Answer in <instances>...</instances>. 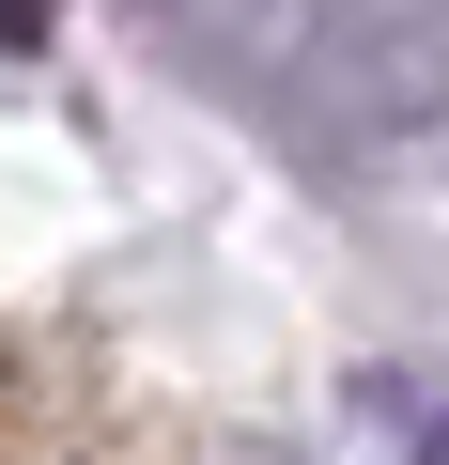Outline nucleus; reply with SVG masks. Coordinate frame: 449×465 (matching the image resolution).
Instances as JSON below:
<instances>
[{
	"label": "nucleus",
	"instance_id": "f257e3e1",
	"mask_svg": "<svg viewBox=\"0 0 449 465\" xmlns=\"http://www.w3.org/2000/svg\"><path fill=\"white\" fill-rule=\"evenodd\" d=\"M124 16L310 171H449V0H124Z\"/></svg>",
	"mask_w": 449,
	"mask_h": 465
},
{
	"label": "nucleus",
	"instance_id": "f03ea898",
	"mask_svg": "<svg viewBox=\"0 0 449 465\" xmlns=\"http://www.w3.org/2000/svg\"><path fill=\"white\" fill-rule=\"evenodd\" d=\"M47 16H63V0H0V63H16V47H47Z\"/></svg>",
	"mask_w": 449,
	"mask_h": 465
}]
</instances>
